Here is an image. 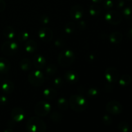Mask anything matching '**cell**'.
<instances>
[{
    "label": "cell",
    "instance_id": "obj_27",
    "mask_svg": "<svg viewBox=\"0 0 132 132\" xmlns=\"http://www.w3.org/2000/svg\"><path fill=\"white\" fill-rule=\"evenodd\" d=\"M28 38H29V33L26 30L21 31L18 36V41L20 42H24L28 40Z\"/></svg>",
    "mask_w": 132,
    "mask_h": 132
},
{
    "label": "cell",
    "instance_id": "obj_19",
    "mask_svg": "<svg viewBox=\"0 0 132 132\" xmlns=\"http://www.w3.org/2000/svg\"><path fill=\"white\" fill-rule=\"evenodd\" d=\"M57 92L53 88H46L43 91V95L46 99L52 100L57 97Z\"/></svg>",
    "mask_w": 132,
    "mask_h": 132
},
{
    "label": "cell",
    "instance_id": "obj_14",
    "mask_svg": "<svg viewBox=\"0 0 132 132\" xmlns=\"http://www.w3.org/2000/svg\"><path fill=\"white\" fill-rule=\"evenodd\" d=\"M65 79L68 83L74 84L77 82L79 80V76L74 70H68L66 72L64 75Z\"/></svg>",
    "mask_w": 132,
    "mask_h": 132
},
{
    "label": "cell",
    "instance_id": "obj_21",
    "mask_svg": "<svg viewBox=\"0 0 132 132\" xmlns=\"http://www.w3.org/2000/svg\"><path fill=\"white\" fill-rule=\"evenodd\" d=\"M32 63L31 61L28 58H23L21 59L19 63V66H20L21 69L23 71L27 72V71L29 70L31 68H32Z\"/></svg>",
    "mask_w": 132,
    "mask_h": 132
},
{
    "label": "cell",
    "instance_id": "obj_13",
    "mask_svg": "<svg viewBox=\"0 0 132 132\" xmlns=\"http://www.w3.org/2000/svg\"><path fill=\"white\" fill-rule=\"evenodd\" d=\"M34 65L37 69H43L46 65V59L42 55H36L33 58Z\"/></svg>",
    "mask_w": 132,
    "mask_h": 132
},
{
    "label": "cell",
    "instance_id": "obj_25",
    "mask_svg": "<svg viewBox=\"0 0 132 132\" xmlns=\"http://www.w3.org/2000/svg\"><path fill=\"white\" fill-rule=\"evenodd\" d=\"M57 70V68L56 66L54 65V64H50L46 68L45 73H46L47 77H50V76H52L53 75L55 74Z\"/></svg>",
    "mask_w": 132,
    "mask_h": 132
},
{
    "label": "cell",
    "instance_id": "obj_42",
    "mask_svg": "<svg viewBox=\"0 0 132 132\" xmlns=\"http://www.w3.org/2000/svg\"><path fill=\"white\" fill-rule=\"evenodd\" d=\"M94 59H95V56H94V55H93V54H90V55H89V59H88L89 61H92L94 60Z\"/></svg>",
    "mask_w": 132,
    "mask_h": 132
},
{
    "label": "cell",
    "instance_id": "obj_35",
    "mask_svg": "<svg viewBox=\"0 0 132 132\" xmlns=\"http://www.w3.org/2000/svg\"><path fill=\"white\" fill-rule=\"evenodd\" d=\"M50 18L46 15H42L40 18V21L43 24H47L50 23Z\"/></svg>",
    "mask_w": 132,
    "mask_h": 132
},
{
    "label": "cell",
    "instance_id": "obj_15",
    "mask_svg": "<svg viewBox=\"0 0 132 132\" xmlns=\"http://www.w3.org/2000/svg\"><path fill=\"white\" fill-rule=\"evenodd\" d=\"M1 90L5 94H12L14 90V83L10 80H5L1 84Z\"/></svg>",
    "mask_w": 132,
    "mask_h": 132
},
{
    "label": "cell",
    "instance_id": "obj_16",
    "mask_svg": "<svg viewBox=\"0 0 132 132\" xmlns=\"http://www.w3.org/2000/svg\"><path fill=\"white\" fill-rule=\"evenodd\" d=\"M10 68V63L8 59L4 57H0V73H6Z\"/></svg>",
    "mask_w": 132,
    "mask_h": 132
},
{
    "label": "cell",
    "instance_id": "obj_26",
    "mask_svg": "<svg viewBox=\"0 0 132 132\" xmlns=\"http://www.w3.org/2000/svg\"><path fill=\"white\" fill-rule=\"evenodd\" d=\"M76 24L72 22H68L67 23L64 27V32L67 34H71L73 33L76 30Z\"/></svg>",
    "mask_w": 132,
    "mask_h": 132
},
{
    "label": "cell",
    "instance_id": "obj_45",
    "mask_svg": "<svg viewBox=\"0 0 132 132\" xmlns=\"http://www.w3.org/2000/svg\"><path fill=\"white\" fill-rule=\"evenodd\" d=\"M128 1H132V0H128Z\"/></svg>",
    "mask_w": 132,
    "mask_h": 132
},
{
    "label": "cell",
    "instance_id": "obj_4",
    "mask_svg": "<svg viewBox=\"0 0 132 132\" xmlns=\"http://www.w3.org/2000/svg\"><path fill=\"white\" fill-rule=\"evenodd\" d=\"M28 80L30 83L35 87H39L43 85L45 82V76L39 70H34L28 74Z\"/></svg>",
    "mask_w": 132,
    "mask_h": 132
},
{
    "label": "cell",
    "instance_id": "obj_1",
    "mask_svg": "<svg viewBox=\"0 0 132 132\" xmlns=\"http://www.w3.org/2000/svg\"><path fill=\"white\" fill-rule=\"evenodd\" d=\"M69 105L76 112H82L86 109L88 102L85 97L81 95H73L70 97Z\"/></svg>",
    "mask_w": 132,
    "mask_h": 132
},
{
    "label": "cell",
    "instance_id": "obj_23",
    "mask_svg": "<svg viewBox=\"0 0 132 132\" xmlns=\"http://www.w3.org/2000/svg\"><path fill=\"white\" fill-rule=\"evenodd\" d=\"M57 106L60 110L63 111H65L68 109L69 106V102L64 97H60L57 100Z\"/></svg>",
    "mask_w": 132,
    "mask_h": 132
},
{
    "label": "cell",
    "instance_id": "obj_6",
    "mask_svg": "<svg viewBox=\"0 0 132 132\" xmlns=\"http://www.w3.org/2000/svg\"><path fill=\"white\" fill-rule=\"evenodd\" d=\"M51 110V105L46 101H40L36 104L34 108L35 113L38 117H45L50 113Z\"/></svg>",
    "mask_w": 132,
    "mask_h": 132
},
{
    "label": "cell",
    "instance_id": "obj_28",
    "mask_svg": "<svg viewBox=\"0 0 132 132\" xmlns=\"http://www.w3.org/2000/svg\"><path fill=\"white\" fill-rule=\"evenodd\" d=\"M50 119L52 121L55 122H59L63 119V115L57 112H54L50 115Z\"/></svg>",
    "mask_w": 132,
    "mask_h": 132
},
{
    "label": "cell",
    "instance_id": "obj_11",
    "mask_svg": "<svg viewBox=\"0 0 132 132\" xmlns=\"http://www.w3.org/2000/svg\"><path fill=\"white\" fill-rule=\"evenodd\" d=\"M70 14L71 18L73 19L79 20L83 16L84 9L80 5H75L71 8Z\"/></svg>",
    "mask_w": 132,
    "mask_h": 132
},
{
    "label": "cell",
    "instance_id": "obj_40",
    "mask_svg": "<svg viewBox=\"0 0 132 132\" xmlns=\"http://www.w3.org/2000/svg\"><path fill=\"white\" fill-rule=\"evenodd\" d=\"M78 26L79 29L83 30L85 29V27H86V23H85L84 21H80L79 23H78Z\"/></svg>",
    "mask_w": 132,
    "mask_h": 132
},
{
    "label": "cell",
    "instance_id": "obj_10",
    "mask_svg": "<svg viewBox=\"0 0 132 132\" xmlns=\"http://www.w3.org/2000/svg\"><path fill=\"white\" fill-rule=\"evenodd\" d=\"M39 37L43 42H49L52 41L54 37V33L50 28L48 27H43L39 30Z\"/></svg>",
    "mask_w": 132,
    "mask_h": 132
},
{
    "label": "cell",
    "instance_id": "obj_5",
    "mask_svg": "<svg viewBox=\"0 0 132 132\" xmlns=\"http://www.w3.org/2000/svg\"><path fill=\"white\" fill-rule=\"evenodd\" d=\"M18 45L15 41L13 40H9L3 44L1 46V50L2 52L5 55L8 56H12L15 55L18 51Z\"/></svg>",
    "mask_w": 132,
    "mask_h": 132
},
{
    "label": "cell",
    "instance_id": "obj_46",
    "mask_svg": "<svg viewBox=\"0 0 132 132\" xmlns=\"http://www.w3.org/2000/svg\"><path fill=\"white\" fill-rule=\"evenodd\" d=\"M131 132H132V130H131Z\"/></svg>",
    "mask_w": 132,
    "mask_h": 132
},
{
    "label": "cell",
    "instance_id": "obj_32",
    "mask_svg": "<svg viewBox=\"0 0 132 132\" xmlns=\"http://www.w3.org/2000/svg\"><path fill=\"white\" fill-rule=\"evenodd\" d=\"M54 86H55L56 88H60L63 85V80L61 77H56L54 80Z\"/></svg>",
    "mask_w": 132,
    "mask_h": 132
},
{
    "label": "cell",
    "instance_id": "obj_30",
    "mask_svg": "<svg viewBox=\"0 0 132 132\" xmlns=\"http://www.w3.org/2000/svg\"><path fill=\"white\" fill-rule=\"evenodd\" d=\"M87 94L90 97L95 98L99 95V91L97 88H90L88 90Z\"/></svg>",
    "mask_w": 132,
    "mask_h": 132
},
{
    "label": "cell",
    "instance_id": "obj_44",
    "mask_svg": "<svg viewBox=\"0 0 132 132\" xmlns=\"http://www.w3.org/2000/svg\"><path fill=\"white\" fill-rule=\"evenodd\" d=\"M3 132H14V131H13V130H12L11 128H8V129H6V130H5Z\"/></svg>",
    "mask_w": 132,
    "mask_h": 132
},
{
    "label": "cell",
    "instance_id": "obj_24",
    "mask_svg": "<svg viewBox=\"0 0 132 132\" xmlns=\"http://www.w3.org/2000/svg\"><path fill=\"white\" fill-rule=\"evenodd\" d=\"M101 12V9L100 6H98L96 4H94L92 5L89 8V14L92 16H97L100 14Z\"/></svg>",
    "mask_w": 132,
    "mask_h": 132
},
{
    "label": "cell",
    "instance_id": "obj_36",
    "mask_svg": "<svg viewBox=\"0 0 132 132\" xmlns=\"http://www.w3.org/2000/svg\"><path fill=\"white\" fill-rule=\"evenodd\" d=\"M54 43H55V46H57V47H62V46H64V45L65 43H64V41L63 39L58 38L55 40V41Z\"/></svg>",
    "mask_w": 132,
    "mask_h": 132
},
{
    "label": "cell",
    "instance_id": "obj_29",
    "mask_svg": "<svg viewBox=\"0 0 132 132\" xmlns=\"http://www.w3.org/2000/svg\"><path fill=\"white\" fill-rule=\"evenodd\" d=\"M122 14L126 19H129V20L132 19V7L128 6V7L125 8L122 11Z\"/></svg>",
    "mask_w": 132,
    "mask_h": 132
},
{
    "label": "cell",
    "instance_id": "obj_22",
    "mask_svg": "<svg viewBox=\"0 0 132 132\" xmlns=\"http://www.w3.org/2000/svg\"><path fill=\"white\" fill-rule=\"evenodd\" d=\"M131 77L130 75L128 74H125L123 76H122L120 78L119 82V85H121L122 87H125V86H127L131 83Z\"/></svg>",
    "mask_w": 132,
    "mask_h": 132
},
{
    "label": "cell",
    "instance_id": "obj_43",
    "mask_svg": "<svg viewBox=\"0 0 132 132\" xmlns=\"http://www.w3.org/2000/svg\"><path fill=\"white\" fill-rule=\"evenodd\" d=\"M102 1H103V0H92V1L94 3H99L101 2Z\"/></svg>",
    "mask_w": 132,
    "mask_h": 132
},
{
    "label": "cell",
    "instance_id": "obj_34",
    "mask_svg": "<svg viewBox=\"0 0 132 132\" xmlns=\"http://www.w3.org/2000/svg\"><path fill=\"white\" fill-rule=\"evenodd\" d=\"M102 120H103V123L106 125H110L112 122V117L109 116H107V115H105V116H103Z\"/></svg>",
    "mask_w": 132,
    "mask_h": 132
},
{
    "label": "cell",
    "instance_id": "obj_3",
    "mask_svg": "<svg viewBox=\"0 0 132 132\" xmlns=\"http://www.w3.org/2000/svg\"><path fill=\"white\" fill-rule=\"evenodd\" d=\"M75 54L72 50H64L59 53L57 61L59 65L63 67H68L73 64L75 61Z\"/></svg>",
    "mask_w": 132,
    "mask_h": 132
},
{
    "label": "cell",
    "instance_id": "obj_2",
    "mask_svg": "<svg viewBox=\"0 0 132 132\" xmlns=\"http://www.w3.org/2000/svg\"><path fill=\"white\" fill-rule=\"evenodd\" d=\"M27 129L29 132H45L46 125L39 117H32L27 121Z\"/></svg>",
    "mask_w": 132,
    "mask_h": 132
},
{
    "label": "cell",
    "instance_id": "obj_33",
    "mask_svg": "<svg viewBox=\"0 0 132 132\" xmlns=\"http://www.w3.org/2000/svg\"><path fill=\"white\" fill-rule=\"evenodd\" d=\"M113 6V3L112 0H104L103 2V6L105 9L110 10L112 9Z\"/></svg>",
    "mask_w": 132,
    "mask_h": 132
},
{
    "label": "cell",
    "instance_id": "obj_39",
    "mask_svg": "<svg viewBox=\"0 0 132 132\" xmlns=\"http://www.w3.org/2000/svg\"><path fill=\"white\" fill-rule=\"evenodd\" d=\"M116 5H117V7L118 9H121L125 5V2H124L123 0H117Z\"/></svg>",
    "mask_w": 132,
    "mask_h": 132
},
{
    "label": "cell",
    "instance_id": "obj_38",
    "mask_svg": "<svg viewBox=\"0 0 132 132\" xmlns=\"http://www.w3.org/2000/svg\"><path fill=\"white\" fill-rule=\"evenodd\" d=\"M6 9V3L4 0H0V12L4 11Z\"/></svg>",
    "mask_w": 132,
    "mask_h": 132
},
{
    "label": "cell",
    "instance_id": "obj_9",
    "mask_svg": "<svg viewBox=\"0 0 132 132\" xmlns=\"http://www.w3.org/2000/svg\"><path fill=\"white\" fill-rule=\"evenodd\" d=\"M105 78L109 82H116L118 81L119 75L118 70L114 67H109L107 68L104 73Z\"/></svg>",
    "mask_w": 132,
    "mask_h": 132
},
{
    "label": "cell",
    "instance_id": "obj_8",
    "mask_svg": "<svg viewBox=\"0 0 132 132\" xmlns=\"http://www.w3.org/2000/svg\"><path fill=\"white\" fill-rule=\"evenodd\" d=\"M122 106L117 101H111L106 106V110L109 113L113 115L120 114L122 112Z\"/></svg>",
    "mask_w": 132,
    "mask_h": 132
},
{
    "label": "cell",
    "instance_id": "obj_20",
    "mask_svg": "<svg viewBox=\"0 0 132 132\" xmlns=\"http://www.w3.org/2000/svg\"><path fill=\"white\" fill-rule=\"evenodd\" d=\"M122 35L119 32H113L110 35L109 39L112 43L118 44L122 40Z\"/></svg>",
    "mask_w": 132,
    "mask_h": 132
},
{
    "label": "cell",
    "instance_id": "obj_17",
    "mask_svg": "<svg viewBox=\"0 0 132 132\" xmlns=\"http://www.w3.org/2000/svg\"><path fill=\"white\" fill-rule=\"evenodd\" d=\"M24 49L28 53H33L37 49V44L35 41L32 39L28 40L24 45Z\"/></svg>",
    "mask_w": 132,
    "mask_h": 132
},
{
    "label": "cell",
    "instance_id": "obj_18",
    "mask_svg": "<svg viewBox=\"0 0 132 132\" xmlns=\"http://www.w3.org/2000/svg\"><path fill=\"white\" fill-rule=\"evenodd\" d=\"M3 34L5 36V38L9 40H13V39L15 37V30L14 28H12L10 26H7L5 27L3 31Z\"/></svg>",
    "mask_w": 132,
    "mask_h": 132
},
{
    "label": "cell",
    "instance_id": "obj_31",
    "mask_svg": "<svg viewBox=\"0 0 132 132\" xmlns=\"http://www.w3.org/2000/svg\"><path fill=\"white\" fill-rule=\"evenodd\" d=\"M118 129L121 132H128L130 128L126 122H121L118 125Z\"/></svg>",
    "mask_w": 132,
    "mask_h": 132
},
{
    "label": "cell",
    "instance_id": "obj_37",
    "mask_svg": "<svg viewBox=\"0 0 132 132\" xmlns=\"http://www.w3.org/2000/svg\"><path fill=\"white\" fill-rule=\"evenodd\" d=\"M9 103V99L5 95H1L0 96V104L1 105H6Z\"/></svg>",
    "mask_w": 132,
    "mask_h": 132
},
{
    "label": "cell",
    "instance_id": "obj_41",
    "mask_svg": "<svg viewBox=\"0 0 132 132\" xmlns=\"http://www.w3.org/2000/svg\"><path fill=\"white\" fill-rule=\"evenodd\" d=\"M127 36L130 39H132V28L129 30L127 32Z\"/></svg>",
    "mask_w": 132,
    "mask_h": 132
},
{
    "label": "cell",
    "instance_id": "obj_12",
    "mask_svg": "<svg viewBox=\"0 0 132 132\" xmlns=\"http://www.w3.org/2000/svg\"><path fill=\"white\" fill-rule=\"evenodd\" d=\"M24 111L20 107H15L12 110L11 117L14 122H21L24 119Z\"/></svg>",
    "mask_w": 132,
    "mask_h": 132
},
{
    "label": "cell",
    "instance_id": "obj_7",
    "mask_svg": "<svg viewBox=\"0 0 132 132\" xmlns=\"http://www.w3.org/2000/svg\"><path fill=\"white\" fill-rule=\"evenodd\" d=\"M104 18L108 23L111 24H113V25L119 24L122 21V15L117 10H109L105 14Z\"/></svg>",
    "mask_w": 132,
    "mask_h": 132
}]
</instances>
